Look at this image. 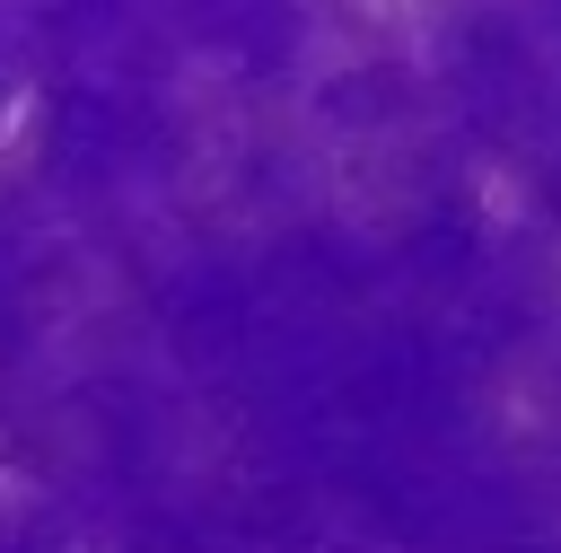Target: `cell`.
<instances>
[{
  "label": "cell",
  "instance_id": "6da1fadb",
  "mask_svg": "<svg viewBox=\"0 0 561 553\" xmlns=\"http://www.w3.org/2000/svg\"><path fill=\"white\" fill-rule=\"evenodd\" d=\"M0 553H561V0H0Z\"/></svg>",
  "mask_w": 561,
  "mask_h": 553
}]
</instances>
